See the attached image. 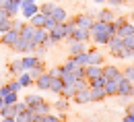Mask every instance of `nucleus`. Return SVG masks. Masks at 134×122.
I'll return each mask as SVG.
<instances>
[{
    "mask_svg": "<svg viewBox=\"0 0 134 122\" xmlns=\"http://www.w3.org/2000/svg\"><path fill=\"white\" fill-rule=\"evenodd\" d=\"M91 39L97 44V46H107V39H109V31H107V23L103 21H93L91 25Z\"/></svg>",
    "mask_w": 134,
    "mask_h": 122,
    "instance_id": "nucleus-1",
    "label": "nucleus"
},
{
    "mask_svg": "<svg viewBox=\"0 0 134 122\" xmlns=\"http://www.w3.org/2000/svg\"><path fill=\"white\" fill-rule=\"evenodd\" d=\"M101 75L105 77V79H114V81H122L124 79V75H122V70L116 68L114 64H105V66H101Z\"/></svg>",
    "mask_w": 134,
    "mask_h": 122,
    "instance_id": "nucleus-2",
    "label": "nucleus"
},
{
    "mask_svg": "<svg viewBox=\"0 0 134 122\" xmlns=\"http://www.w3.org/2000/svg\"><path fill=\"white\" fill-rule=\"evenodd\" d=\"M19 13H23V17H25V19H31L35 13H39V6L35 4V0H23Z\"/></svg>",
    "mask_w": 134,
    "mask_h": 122,
    "instance_id": "nucleus-3",
    "label": "nucleus"
},
{
    "mask_svg": "<svg viewBox=\"0 0 134 122\" xmlns=\"http://www.w3.org/2000/svg\"><path fill=\"white\" fill-rule=\"evenodd\" d=\"M35 48H37V46H35L31 39H21V37H19L17 44L13 46V50H17V52H23V54H35Z\"/></svg>",
    "mask_w": 134,
    "mask_h": 122,
    "instance_id": "nucleus-4",
    "label": "nucleus"
},
{
    "mask_svg": "<svg viewBox=\"0 0 134 122\" xmlns=\"http://www.w3.org/2000/svg\"><path fill=\"white\" fill-rule=\"evenodd\" d=\"M50 35L52 44H58V41H62V39H66V29H64V23H58L52 31H48Z\"/></svg>",
    "mask_w": 134,
    "mask_h": 122,
    "instance_id": "nucleus-5",
    "label": "nucleus"
},
{
    "mask_svg": "<svg viewBox=\"0 0 134 122\" xmlns=\"http://www.w3.org/2000/svg\"><path fill=\"white\" fill-rule=\"evenodd\" d=\"M19 37H21V35H19V29H15V27H13V29H8L6 33H2V37H0V41H2L4 46H8V48H13V46H15V44L19 41Z\"/></svg>",
    "mask_w": 134,
    "mask_h": 122,
    "instance_id": "nucleus-6",
    "label": "nucleus"
},
{
    "mask_svg": "<svg viewBox=\"0 0 134 122\" xmlns=\"http://www.w3.org/2000/svg\"><path fill=\"white\" fill-rule=\"evenodd\" d=\"M50 81H52V75L43 70V72L35 79V87L39 89V91H50Z\"/></svg>",
    "mask_w": 134,
    "mask_h": 122,
    "instance_id": "nucleus-7",
    "label": "nucleus"
},
{
    "mask_svg": "<svg viewBox=\"0 0 134 122\" xmlns=\"http://www.w3.org/2000/svg\"><path fill=\"white\" fill-rule=\"evenodd\" d=\"M68 39H74V41H89V39H91V31H89V29H83V27H74V31L70 33Z\"/></svg>",
    "mask_w": 134,
    "mask_h": 122,
    "instance_id": "nucleus-8",
    "label": "nucleus"
},
{
    "mask_svg": "<svg viewBox=\"0 0 134 122\" xmlns=\"http://www.w3.org/2000/svg\"><path fill=\"white\" fill-rule=\"evenodd\" d=\"M118 95H120V97H130V95H134L132 83H130L128 79H122V81L118 83Z\"/></svg>",
    "mask_w": 134,
    "mask_h": 122,
    "instance_id": "nucleus-9",
    "label": "nucleus"
},
{
    "mask_svg": "<svg viewBox=\"0 0 134 122\" xmlns=\"http://www.w3.org/2000/svg\"><path fill=\"white\" fill-rule=\"evenodd\" d=\"M101 77V64H87L85 66V79L91 81V79H97Z\"/></svg>",
    "mask_w": 134,
    "mask_h": 122,
    "instance_id": "nucleus-10",
    "label": "nucleus"
},
{
    "mask_svg": "<svg viewBox=\"0 0 134 122\" xmlns=\"http://www.w3.org/2000/svg\"><path fill=\"white\" fill-rule=\"evenodd\" d=\"M87 56H89V62H87V64H101V62H103V54L99 52V48L87 50Z\"/></svg>",
    "mask_w": 134,
    "mask_h": 122,
    "instance_id": "nucleus-11",
    "label": "nucleus"
},
{
    "mask_svg": "<svg viewBox=\"0 0 134 122\" xmlns=\"http://www.w3.org/2000/svg\"><path fill=\"white\" fill-rule=\"evenodd\" d=\"M74 23H76V27H83V29H91V25H93V17L91 15H79V17H74Z\"/></svg>",
    "mask_w": 134,
    "mask_h": 122,
    "instance_id": "nucleus-12",
    "label": "nucleus"
},
{
    "mask_svg": "<svg viewBox=\"0 0 134 122\" xmlns=\"http://www.w3.org/2000/svg\"><path fill=\"white\" fill-rule=\"evenodd\" d=\"M31 41H33L35 46H43V44L48 41V31H46V29H35Z\"/></svg>",
    "mask_w": 134,
    "mask_h": 122,
    "instance_id": "nucleus-13",
    "label": "nucleus"
},
{
    "mask_svg": "<svg viewBox=\"0 0 134 122\" xmlns=\"http://www.w3.org/2000/svg\"><path fill=\"white\" fill-rule=\"evenodd\" d=\"M89 95H91V102H103L107 97L103 87H89Z\"/></svg>",
    "mask_w": 134,
    "mask_h": 122,
    "instance_id": "nucleus-14",
    "label": "nucleus"
},
{
    "mask_svg": "<svg viewBox=\"0 0 134 122\" xmlns=\"http://www.w3.org/2000/svg\"><path fill=\"white\" fill-rule=\"evenodd\" d=\"M21 62H23V68H25V70H31L33 66H37V64H39L41 60H39V58H37L35 54H27V56H25V58H23Z\"/></svg>",
    "mask_w": 134,
    "mask_h": 122,
    "instance_id": "nucleus-15",
    "label": "nucleus"
},
{
    "mask_svg": "<svg viewBox=\"0 0 134 122\" xmlns=\"http://www.w3.org/2000/svg\"><path fill=\"white\" fill-rule=\"evenodd\" d=\"M118 35L124 39V37H128V35H134V25L130 21H124L122 25H120V29H118Z\"/></svg>",
    "mask_w": 134,
    "mask_h": 122,
    "instance_id": "nucleus-16",
    "label": "nucleus"
},
{
    "mask_svg": "<svg viewBox=\"0 0 134 122\" xmlns=\"http://www.w3.org/2000/svg\"><path fill=\"white\" fill-rule=\"evenodd\" d=\"M103 89H105V95H107V97H116V95H118V81L107 79L105 85H103Z\"/></svg>",
    "mask_w": 134,
    "mask_h": 122,
    "instance_id": "nucleus-17",
    "label": "nucleus"
},
{
    "mask_svg": "<svg viewBox=\"0 0 134 122\" xmlns=\"http://www.w3.org/2000/svg\"><path fill=\"white\" fill-rule=\"evenodd\" d=\"M122 46H124V44H122V37H120V35H109V39H107V48H109V52L114 54L116 52V50H120V48H122Z\"/></svg>",
    "mask_w": 134,
    "mask_h": 122,
    "instance_id": "nucleus-18",
    "label": "nucleus"
},
{
    "mask_svg": "<svg viewBox=\"0 0 134 122\" xmlns=\"http://www.w3.org/2000/svg\"><path fill=\"white\" fill-rule=\"evenodd\" d=\"M56 23H66L68 17H66V10L64 8H60V6H54V10H52V15H50Z\"/></svg>",
    "mask_w": 134,
    "mask_h": 122,
    "instance_id": "nucleus-19",
    "label": "nucleus"
},
{
    "mask_svg": "<svg viewBox=\"0 0 134 122\" xmlns=\"http://www.w3.org/2000/svg\"><path fill=\"white\" fill-rule=\"evenodd\" d=\"M72 99H74L76 104H89V102H91V95H89V87H87V89H81V91H76Z\"/></svg>",
    "mask_w": 134,
    "mask_h": 122,
    "instance_id": "nucleus-20",
    "label": "nucleus"
},
{
    "mask_svg": "<svg viewBox=\"0 0 134 122\" xmlns=\"http://www.w3.org/2000/svg\"><path fill=\"white\" fill-rule=\"evenodd\" d=\"M62 89H64V81H62V77H52V81H50V91L60 95V91H62Z\"/></svg>",
    "mask_w": 134,
    "mask_h": 122,
    "instance_id": "nucleus-21",
    "label": "nucleus"
},
{
    "mask_svg": "<svg viewBox=\"0 0 134 122\" xmlns=\"http://www.w3.org/2000/svg\"><path fill=\"white\" fill-rule=\"evenodd\" d=\"M46 15H43V13H35L33 17L29 19V23H31V25H33L35 29H43V23H46Z\"/></svg>",
    "mask_w": 134,
    "mask_h": 122,
    "instance_id": "nucleus-22",
    "label": "nucleus"
},
{
    "mask_svg": "<svg viewBox=\"0 0 134 122\" xmlns=\"http://www.w3.org/2000/svg\"><path fill=\"white\" fill-rule=\"evenodd\" d=\"M41 102H43V97H41V95H33V93H31V95H25V104H27V108H31V110L37 108Z\"/></svg>",
    "mask_w": 134,
    "mask_h": 122,
    "instance_id": "nucleus-23",
    "label": "nucleus"
},
{
    "mask_svg": "<svg viewBox=\"0 0 134 122\" xmlns=\"http://www.w3.org/2000/svg\"><path fill=\"white\" fill-rule=\"evenodd\" d=\"M33 31H35V27L29 23V25H23V27L19 29V35H21V39H31V37H33Z\"/></svg>",
    "mask_w": 134,
    "mask_h": 122,
    "instance_id": "nucleus-24",
    "label": "nucleus"
},
{
    "mask_svg": "<svg viewBox=\"0 0 134 122\" xmlns=\"http://www.w3.org/2000/svg\"><path fill=\"white\" fill-rule=\"evenodd\" d=\"M72 60H74V64L76 66H87V62H89V56H87V50L81 54H74V56H70Z\"/></svg>",
    "mask_w": 134,
    "mask_h": 122,
    "instance_id": "nucleus-25",
    "label": "nucleus"
},
{
    "mask_svg": "<svg viewBox=\"0 0 134 122\" xmlns=\"http://www.w3.org/2000/svg\"><path fill=\"white\" fill-rule=\"evenodd\" d=\"M17 79H19V83H21L23 87H29V85H31V83L35 81L33 77H31V72H29V70H25V72H21V75H19Z\"/></svg>",
    "mask_w": 134,
    "mask_h": 122,
    "instance_id": "nucleus-26",
    "label": "nucleus"
},
{
    "mask_svg": "<svg viewBox=\"0 0 134 122\" xmlns=\"http://www.w3.org/2000/svg\"><path fill=\"white\" fill-rule=\"evenodd\" d=\"M81 52H85V41H74V39H70V56L81 54Z\"/></svg>",
    "mask_w": 134,
    "mask_h": 122,
    "instance_id": "nucleus-27",
    "label": "nucleus"
},
{
    "mask_svg": "<svg viewBox=\"0 0 134 122\" xmlns=\"http://www.w3.org/2000/svg\"><path fill=\"white\" fill-rule=\"evenodd\" d=\"M74 93H76V87H74V83H72V85H64V89L60 91V95H62L64 99H72V97H74Z\"/></svg>",
    "mask_w": 134,
    "mask_h": 122,
    "instance_id": "nucleus-28",
    "label": "nucleus"
},
{
    "mask_svg": "<svg viewBox=\"0 0 134 122\" xmlns=\"http://www.w3.org/2000/svg\"><path fill=\"white\" fill-rule=\"evenodd\" d=\"M97 21H103V23H111V21H114V13H111L109 8H103V10H99V17H97Z\"/></svg>",
    "mask_w": 134,
    "mask_h": 122,
    "instance_id": "nucleus-29",
    "label": "nucleus"
},
{
    "mask_svg": "<svg viewBox=\"0 0 134 122\" xmlns=\"http://www.w3.org/2000/svg\"><path fill=\"white\" fill-rule=\"evenodd\" d=\"M0 116L2 118H15V110H13V105H2L0 108Z\"/></svg>",
    "mask_w": 134,
    "mask_h": 122,
    "instance_id": "nucleus-30",
    "label": "nucleus"
},
{
    "mask_svg": "<svg viewBox=\"0 0 134 122\" xmlns=\"http://www.w3.org/2000/svg\"><path fill=\"white\" fill-rule=\"evenodd\" d=\"M2 102H4L6 105H13L15 102H19V95L15 93V91H8V93H6L4 97H2Z\"/></svg>",
    "mask_w": 134,
    "mask_h": 122,
    "instance_id": "nucleus-31",
    "label": "nucleus"
},
{
    "mask_svg": "<svg viewBox=\"0 0 134 122\" xmlns=\"http://www.w3.org/2000/svg\"><path fill=\"white\" fill-rule=\"evenodd\" d=\"M122 44H124V48H126V50H130V54L134 56V35L124 37V39H122Z\"/></svg>",
    "mask_w": 134,
    "mask_h": 122,
    "instance_id": "nucleus-32",
    "label": "nucleus"
},
{
    "mask_svg": "<svg viewBox=\"0 0 134 122\" xmlns=\"http://www.w3.org/2000/svg\"><path fill=\"white\" fill-rule=\"evenodd\" d=\"M10 72H15V75H21V72H25V68H23V62L21 60H15V62H10Z\"/></svg>",
    "mask_w": 134,
    "mask_h": 122,
    "instance_id": "nucleus-33",
    "label": "nucleus"
},
{
    "mask_svg": "<svg viewBox=\"0 0 134 122\" xmlns=\"http://www.w3.org/2000/svg\"><path fill=\"white\" fill-rule=\"evenodd\" d=\"M50 104H48V102H41V104L37 105V108H33V112H37V114H41V116H43V114H50Z\"/></svg>",
    "mask_w": 134,
    "mask_h": 122,
    "instance_id": "nucleus-34",
    "label": "nucleus"
},
{
    "mask_svg": "<svg viewBox=\"0 0 134 122\" xmlns=\"http://www.w3.org/2000/svg\"><path fill=\"white\" fill-rule=\"evenodd\" d=\"M105 81H107V79L101 75V77H97V79H91V81H89V87H103Z\"/></svg>",
    "mask_w": 134,
    "mask_h": 122,
    "instance_id": "nucleus-35",
    "label": "nucleus"
},
{
    "mask_svg": "<svg viewBox=\"0 0 134 122\" xmlns=\"http://www.w3.org/2000/svg\"><path fill=\"white\" fill-rule=\"evenodd\" d=\"M122 75H124V79H128L130 83H134V64L132 66H126V68L122 70Z\"/></svg>",
    "mask_w": 134,
    "mask_h": 122,
    "instance_id": "nucleus-36",
    "label": "nucleus"
},
{
    "mask_svg": "<svg viewBox=\"0 0 134 122\" xmlns=\"http://www.w3.org/2000/svg\"><path fill=\"white\" fill-rule=\"evenodd\" d=\"M114 56H116V58H132V54H130V50H126L124 46H122L120 50H116V52H114Z\"/></svg>",
    "mask_w": 134,
    "mask_h": 122,
    "instance_id": "nucleus-37",
    "label": "nucleus"
},
{
    "mask_svg": "<svg viewBox=\"0 0 134 122\" xmlns=\"http://www.w3.org/2000/svg\"><path fill=\"white\" fill-rule=\"evenodd\" d=\"M70 72H72L74 81H76V79H85V66H74V68L70 70Z\"/></svg>",
    "mask_w": 134,
    "mask_h": 122,
    "instance_id": "nucleus-38",
    "label": "nucleus"
},
{
    "mask_svg": "<svg viewBox=\"0 0 134 122\" xmlns=\"http://www.w3.org/2000/svg\"><path fill=\"white\" fill-rule=\"evenodd\" d=\"M52 10H54V4H52V2H46V4H41V6H39V13H43L46 17H50Z\"/></svg>",
    "mask_w": 134,
    "mask_h": 122,
    "instance_id": "nucleus-39",
    "label": "nucleus"
},
{
    "mask_svg": "<svg viewBox=\"0 0 134 122\" xmlns=\"http://www.w3.org/2000/svg\"><path fill=\"white\" fill-rule=\"evenodd\" d=\"M13 110H15V116H17V114H21V112L27 110V104H25V102H15V104H13Z\"/></svg>",
    "mask_w": 134,
    "mask_h": 122,
    "instance_id": "nucleus-40",
    "label": "nucleus"
},
{
    "mask_svg": "<svg viewBox=\"0 0 134 122\" xmlns=\"http://www.w3.org/2000/svg\"><path fill=\"white\" fill-rule=\"evenodd\" d=\"M8 29H13V19H6L4 23H0V33H6Z\"/></svg>",
    "mask_w": 134,
    "mask_h": 122,
    "instance_id": "nucleus-41",
    "label": "nucleus"
},
{
    "mask_svg": "<svg viewBox=\"0 0 134 122\" xmlns=\"http://www.w3.org/2000/svg\"><path fill=\"white\" fill-rule=\"evenodd\" d=\"M8 89H10V91H15V93H19V91L23 89V85L19 83V79H15V81H10V83H8Z\"/></svg>",
    "mask_w": 134,
    "mask_h": 122,
    "instance_id": "nucleus-42",
    "label": "nucleus"
},
{
    "mask_svg": "<svg viewBox=\"0 0 134 122\" xmlns=\"http://www.w3.org/2000/svg\"><path fill=\"white\" fill-rule=\"evenodd\" d=\"M60 77H62L64 85H72V83H74V77H72V72H62Z\"/></svg>",
    "mask_w": 134,
    "mask_h": 122,
    "instance_id": "nucleus-43",
    "label": "nucleus"
},
{
    "mask_svg": "<svg viewBox=\"0 0 134 122\" xmlns=\"http://www.w3.org/2000/svg\"><path fill=\"white\" fill-rule=\"evenodd\" d=\"M56 25H58V23H56V21H54L52 17H48V19H46V23H43V29H46V31H52Z\"/></svg>",
    "mask_w": 134,
    "mask_h": 122,
    "instance_id": "nucleus-44",
    "label": "nucleus"
},
{
    "mask_svg": "<svg viewBox=\"0 0 134 122\" xmlns=\"http://www.w3.org/2000/svg\"><path fill=\"white\" fill-rule=\"evenodd\" d=\"M56 110H58V112H66V110H68V99H64V97H62V99L56 104Z\"/></svg>",
    "mask_w": 134,
    "mask_h": 122,
    "instance_id": "nucleus-45",
    "label": "nucleus"
},
{
    "mask_svg": "<svg viewBox=\"0 0 134 122\" xmlns=\"http://www.w3.org/2000/svg\"><path fill=\"white\" fill-rule=\"evenodd\" d=\"M41 122H60V118L54 116V114H43V120Z\"/></svg>",
    "mask_w": 134,
    "mask_h": 122,
    "instance_id": "nucleus-46",
    "label": "nucleus"
},
{
    "mask_svg": "<svg viewBox=\"0 0 134 122\" xmlns=\"http://www.w3.org/2000/svg\"><path fill=\"white\" fill-rule=\"evenodd\" d=\"M6 19H13V17H10V15H8V13L4 10V8H0V23H4Z\"/></svg>",
    "mask_w": 134,
    "mask_h": 122,
    "instance_id": "nucleus-47",
    "label": "nucleus"
},
{
    "mask_svg": "<svg viewBox=\"0 0 134 122\" xmlns=\"http://www.w3.org/2000/svg\"><path fill=\"white\" fill-rule=\"evenodd\" d=\"M105 2H107V4H111V6H122L126 0H105Z\"/></svg>",
    "mask_w": 134,
    "mask_h": 122,
    "instance_id": "nucleus-48",
    "label": "nucleus"
},
{
    "mask_svg": "<svg viewBox=\"0 0 134 122\" xmlns=\"http://www.w3.org/2000/svg\"><path fill=\"white\" fill-rule=\"evenodd\" d=\"M43 120V116L41 114H37V112H33V116H31V122H41Z\"/></svg>",
    "mask_w": 134,
    "mask_h": 122,
    "instance_id": "nucleus-49",
    "label": "nucleus"
},
{
    "mask_svg": "<svg viewBox=\"0 0 134 122\" xmlns=\"http://www.w3.org/2000/svg\"><path fill=\"white\" fill-rule=\"evenodd\" d=\"M50 75H52V77H60V75H62V68H60V66H58V68H52Z\"/></svg>",
    "mask_w": 134,
    "mask_h": 122,
    "instance_id": "nucleus-50",
    "label": "nucleus"
},
{
    "mask_svg": "<svg viewBox=\"0 0 134 122\" xmlns=\"http://www.w3.org/2000/svg\"><path fill=\"white\" fill-rule=\"evenodd\" d=\"M8 91H10V89H8V85H2V87H0V97H4Z\"/></svg>",
    "mask_w": 134,
    "mask_h": 122,
    "instance_id": "nucleus-51",
    "label": "nucleus"
},
{
    "mask_svg": "<svg viewBox=\"0 0 134 122\" xmlns=\"http://www.w3.org/2000/svg\"><path fill=\"white\" fill-rule=\"evenodd\" d=\"M122 122H134V114H126V116H124V120Z\"/></svg>",
    "mask_w": 134,
    "mask_h": 122,
    "instance_id": "nucleus-52",
    "label": "nucleus"
},
{
    "mask_svg": "<svg viewBox=\"0 0 134 122\" xmlns=\"http://www.w3.org/2000/svg\"><path fill=\"white\" fill-rule=\"evenodd\" d=\"M126 114H134V104H130L128 108H126Z\"/></svg>",
    "mask_w": 134,
    "mask_h": 122,
    "instance_id": "nucleus-53",
    "label": "nucleus"
},
{
    "mask_svg": "<svg viewBox=\"0 0 134 122\" xmlns=\"http://www.w3.org/2000/svg\"><path fill=\"white\" fill-rule=\"evenodd\" d=\"M2 122H17V118H2Z\"/></svg>",
    "mask_w": 134,
    "mask_h": 122,
    "instance_id": "nucleus-54",
    "label": "nucleus"
},
{
    "mask_svg": "<svg viewBox=\"0 0 134 122\" xmlns=\"http://www.w3.org/2000/svg\"><path fill=\"white\" fill-rule=\"evenodd\" d=\"M93 2H97V4H101V2H105V0H93Z\"/></svg>",
    "mask_w": 134,
    "mask_h": 122,
    "instance_id": "nucleus-55",
    "label": "nucleus"
},
{
    "mask_svg": "<svg viewBox=\"0 0 134 122\" xmlns=\"http://www.w3.org/2000/svg\"><path fill=\"white\" fill-rule=\"evenodd\" d=\"M2 105H4V102H2V97H0V108H2Z\"/></svg>",
    "mask_w": 134,
    "mask_h": 122,
    "instance_id": "nucleus-56",
    "label": "nucleus"
},
{
    "mask_svg": "<svg viewBox=\"0 0 134 122\" xmlns=\"http://www.w3.org/2000/svg\"><path fill=\"white\" fill-rule=\"evenodd\" d=\"M132 91H134V83H132Z\"/></svg>",
    "mask_w": 134,
    "mask_h": 122,
    "instance_id": "nucleus-57",
    "label": "nucleus"
},
{
    "mask_svg": "<svg viewBox=\"0 0 134 122\" xmlns=\"http://www.w3.org/2000/svg\"><path fill=\"white\" fill-rule=\"evenodd\" d=\"M54 2H58V0H54Z\"/></svg>",
    "mask_w": 134,
    "mask_h": 122,
    "instance_id": "nucleus-58",
    "label": "nucleus"
},
{
    "mask_svg": "<svg viewBox=\"0 0 134 122\" xmlns=\"http://www.w3.org/2000/svg\"><path fill=\"white\" fill-rule=\"evenodd\" d=\"M0 37H2V33H0Z\"/></svg>",
    "mask_w": 134,
    "mask_h": 122,
    "instance_id": "nucleus-59",
    "label": "nucleus"
}]
</instances>
